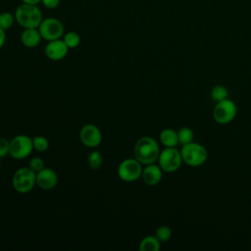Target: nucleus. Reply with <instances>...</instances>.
<instances>
[{
	"label": "nucleus",
	"instance_id": "obj_1",
	"mask_svg": "<svg viewBox=\"0 0 251 251\" xmlns=\"http://www.w3.org/2000/svg\"><path fill=\"white\" fill-rule=\"evenodd\" d=\"M160 149L157 141L150 136H143L134 145V158L142 165L153 164L158 161Z\"/></svg>",
	"mask_w": 251,
	"mask_h": 251
},
{
	"label": "nucleus",
	"instance_id": "obj_2",
	"mask_svg": "<svg viewBox=\"0 0 251 251\" xmlns=\"http://www.w3.org/2000/svg\"><path fill=\"white\" fill-rule=\"evenodd\" d=\"M16 22L24 28H38L43 20L42 12L37 5L23 3L15 11Z\"/></svg>",
	"mask_w": 251,
	"mask_h": 251
},
{
	"label": "nucleus",
	"instance_id": "obj_3",
	"mask_svg": "<svg viewBox=\"0 0 251 251\" xmlns=\"http://www.w3.org/2000/svg\"><path fill=\"white\" fill-rule=\"evenodd\" d=\"M182 161L190 167H199L203 165L208 157L206 148L196 142H190L182 145L180 149Z\"/></svg>",
	"mask_w": 251,
	"mask_h": 251
},
{
	"label": "nucleus",
	"instance_id": "obj_4",
	"mask_svg": "<svg viewBox=\"0 0 251 251\" xmlns=\"http://www.w3.org/2000/svg\"><path fill=\"white\" fill-rule=\"evenodd\" d=\"M12 183L17 192H29L36 183V173L33 172L29 167L20 168L13 176Z\"/></svg>",
	"mask_w": 251,
	"mask_h": 251
},
{
	"label": "nucleus",
	"instance_id": "obj_5",
	"mask_svg": "<svg viewBox=\"0 0 251 251\" xmlns=\"http://www.w3.org/2000/svg\"><path fill=\"white\" fill-rule=\"evenodd\" d=\"M182 162L180 151L175 147H166L160 152L158 163L162 171L173 173L179 169Z\"/></svg>",
	"mask_w": 251,
	"mask_h": 251
},
{
	"label": "nucleus",
	"instance_id": "obj_6",
	"mask_svg": "<svg viewBox=\"0 0 251 251\" xmlns=\"http://www.w3.org/2000/svg\"><path fill=\"white\" fill-rule=\"evenodd\" d=\"M237 107L235 103L230 99H224L217 102L213 110L214 120L222 125L230 123L236 116Z\"/></svg>",
	"mask_w": 251,
	"mask_h": 251
},
{
	"label": "nucleus",
	"instance_id": "obj_7",
	"mask_svg": "<svg viewBox=\"0 0 251 251\" xmlns=\"http://www.w3.org/2000/svg\"><path fill=\"white\" fill-rule=\"evenodd\" d=\"M33 150L32 139L25 134L16 135L10 141V155L17 160H22L30 155Z\"/></svg>",
	"mask_w": 251,
	"mask_h": 251
},
{
	"label": "nucleus",
	"instance_id": "obj_8",
	"mask_svg": "<svg viewBox=\"0 0 251 251\" xmlns=\"http://www.w3.org/2000/svg\"><path fill=\"white\" fill-rule=\"evenodd\" d=\"M38 30L43 39L47 41L59 39L64 35V25L56 18H45L38 26Z\"/></svg>",
	"mask_w": 251,
	"mask_h": 251
},
{
	"label": "nucleus",
	"instance_id": "obj_9",
	"mask_svg": "<svg viewBox=\"0 0 251 251\" xmlns=\"http://www.w3.org/2000/svg\"><path fill=\"white\" fill-rule=\"evenodd\" d=\"M141 163L135 158H128L124 160L118 167V176L119 177L126 182L135 181L138 177L141 176L142 167Z\"/></svg>",
	"mask_w": 251,
	"mask_h": 251
},
{
	"label": "nucleus",
	"instance_id": "obj_10",
	"mask_svg": "<svg viewBox=\"0 0 251 251\" xmlns=\"http://www.w3.org/2000/svg\"><path fill=\"white\" fill-rule=\"evenodd\" d=\"M79 139L86 147L95 148L102 141V133L96 126L92 124H87L80 128Z\"/></svg>",
	"mask_w": 251,
	"mask_h": 251
},
{
	"label": "nucleus",
	"instance_id": "obj_11",
	"mask_svg": "<svg viewBox=\"0 0 251 251\" xmlns=\"http://www.w3.org/2000/svg\"><path fill=\"white\" fill-rule=\"evenodd\" d=\"M69 51V47L66 45L63 39H55L48 41L45 46V55L52 61H59L64 59Z\"/></svg>",
	"mask_w": 251,
	"mask_h": 251
},
{
	"label": "nucleus",
	"instance_id": "obj_12",
	"mask_svg": "<svg viewBox=\"0 0 251 251\" xmlns=\"http://www.w3.org/2000/svg\"><path fill=\"white\" fill-rule=\"evenodd\" d=\"M58 176L56 172L49 168H43L36 173V184L44 190H50L56 186Z\"/></svg>",
	"mask_w": 251,
	"mask_h": 251
},
{
	"label": "nucleus",
	"instance_id": "obj_13",
	"mask_svg": "<svg viewBox=\"0 0 251 251\" xmlns=\"http://www.w3.org/2000/svg\"><path fill=\"white\" fill-rule=\"evenodd\" d=\"M162 172L163 171L160 168V166H157L154 163L149 164L142 170V174H141L142 180L148 185H156L162 179V176H163Z\"/></svg>",
	"mask_w": 251,
	"mask_h": 251
},
{
	"label": "nucleus",
	"instance_id": "obj_14",
	"mask_svg": "<svg viewBox=\"0 0 251 251\" xmlns=\"http://www.w3.org/2000/svg\"><path fill=\"white\" fill-rule=\"evenodd\" d=\"M42 39L38 28H24L21 34L22 43L27 48L36 47Z\"/></svg>",
	"mask_w": 251,
	"mask_h": 251
},
{
	"label": "nucleus",
	"instance_id": "obj_15",
	"mask_svg": "<svg viewBox=\"0 0 251 251\" xmlns=\"http://www.w3.org/2000/svg\"><path fill=\"white\" fill-rule=\"evenodd\" d=\"M160 141L165 147H175L178 144L177 131L172 128H165L160 133Z\"/></svg>",
	"mask_w": 251,
	"mask_h": 251
},
{
	"label": "nucleus",
	"instance_id": "obj_16",
	"mask_svg": "<svg viewBox=\"0 0 251 251\" xmlns=\"http://www.w3.org/2000/svg\"><path fill=\"white\" fill-rule=\"evenodd\" d=\"M160 247V240L153 235L144 237L139 243L140 251H159Z\"/></svg>",
	"mask_w": 251,
	"mask_h": 251
},
{
	"label": "nucleus",
	"instance_id": "obj_17",
	"mask_svg": "<svg viewBox=\"0 0 251 251\" xmlns=\"http://www.w3.org/2000/svg\"><path fill=\"white\" fill-rule=\"evenodd\" d=\"M63 40L69 49L75 48L80 43V36L75 31H69L63 35Z\"/></svg>",
	"mask_w": 251,
	"mask_h": 251
},
{
	"label": "nucleus",
	"instance_id": "obj_18",
	"mask_svg": "<svg viewBox=\"0 0 251 251\" xmlns=\"http://www.w3.org/2000/svg\"><path fill=\"white\" fill-rule=\"evenodd\" d=\"M177 137H178V143H180L181 145H184L193 141L194 133L191 128L184 126L177 131Z\"/></svg>",
	"mask_w": 251,
	"mask_h": 251
},
{
	"label": "nucleus",
	"instance_id": "obj_19",
	"mask_svg": "<svg viewBox=\"0 0 251 251\" xmlns=\"http://www.w3.org/2000/svg\"><path fill=\"white\" fill-rule=\"evenodd\" d=\"M16 22L15 16L12 15L10 12H2L0 13V27L4 30L10 29L14 23Z\"/></svg>",
	"mask_w": 251,
	"mask_h": 251
},
{
	"label": "nucleus",
	"instance_id": "obj_20",
	"mask_svg": "<svg viewBox=\"0 0 251 251\" xmlns=\"http://www.w3.org/2000/svg\"><path fill=\"white\" fill-rule=\"evenodd\" d=\"M211 97L216 102L226 99L227 98V90L223 85H216L211 90Z\"/></svg>",
	"mask_w": 251,
	"mask_h": 251
},
{
	"label": "nucleus",
	"instance_id": "obj_21",
	"mask_svg": "<svg viewBox=\"0 0 251 251\" xmlns=\"http://www.w3.org/2000/svg\"><path fill=\"white\" fill-rule=\"evenodd\" d=\"M32 143H33V149H35L38 152H44L49 147V141L47 140V138L40 135L33 137Z\"/></svg>",
	"mask_w": 251,
	"mask_h": 251
},
{
	"label": "nucleus",
	"instance_id": "obj_22",
	"mask_svg": "<svg viewBox=\"0 0 251 251\" xmlns=\"http://www.w3.org/2000/svg\"><path fill=\"white\" fill-rule=\"evenodd\" d=\"M87 162H88V166L91 169H98L102 164L101 153L96 150L90 152V154L88 155V158H87Z\"/></svg>",
	"mask_w": 251,
	"mask_h": 251
},
{
	"label": "nucleus",
	"instance_id": "obj_23",
	"mask_svg": "<svg viewBox=\"0 0 251 251\" xmlns=\"http://www.w3.org/2000/svg\"><path fill=\"white\" fill-rule=\"evenodd\" d=\"M155 236L161 241H168L172 237V230L168 226H160L156 231Z\"/></svg>",
	"mask_w": 251,
	"mask_h": 251
},
{
	"label": "nucleus",
	"instance_id": "obj_24",
	"mask_svg": "<svg viewBox=\"0 0 251 251\" xmlns=\"http://www.w3.org/2000/svg\"><path fill=\"white\" fill-rule=\"evenodd\" d=\"M29 168H30L33 172L37 173V172H39L40 170H42V169L44 168V162H43V160H42L41 158H39V157H33V158H31L30 161H29Z\"/></svg>",
	"mask_w": 251,
	"mask_h": 251
},
{
	"label": "nucleus",
	"instance_id": "obj_25",
	"mask_svg": "<svg viewBox=\"0 0 251 251\" xmlns=\"http://www.w3.org/2000/svg\"><path fill=\"white\" fill-rule=\"evenodd\" d=\"M8 154H10V141L0 137V158H4Z\"/></svg>",
	"mask_w": 251,
	"mask_h": 251
},
{
	"label": "nucleus",
	"instance_id": "obj_26",
	"mask_svg": "<svg viewBox=\"0 0 251 251\" xmlns=\"http://www.w3.org/2000/svg\"><path fill=\"white\" fill-rule=\"evenodd\" d=\"M41 3L47 9H54L59 6L60 0H41Z\"/></svg>",
	"mask_w": 251,
	"mask_h": 251
},
{
	"label": "nucleus",
	"instance_id": "obj_27",
	"mask_svg": "<svg viewBox=\"0 0 251 251\" xmlns=\"http://www.w3.org/2000/svg\"><path fill=\"white\" fill-rule=\"evenodd\" d=\"M6 30L2 29L0 27V49L3 47V45L5 44V41H6Z\"/></svg>",
	"mask_w": 251,
	"mask_h": 251
},
{
	"label": "nucleus",
	"instance_id": "obj_28",
	"mask_svg": "<svg viewBox=\"0 0 251 251\" xmlns=\"http://www.w3.org/2000/svg\"><path fill=\"white\" fill-rule=\"evenodd\" d=\"M23 3L25 4H31V5H37L39 3H41V0H22Z\"/></svg>",
	"mask_w": 251,
	"mask_h": 251
}]
</instances>
